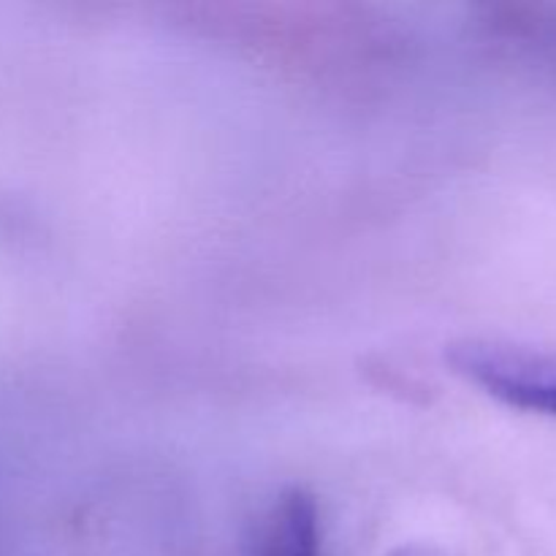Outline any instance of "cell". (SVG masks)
Returning a JSON list of instances; mask_svg holds the SVG:
<instances>
[{
    "mask_svg": "<svg viewBox=\"0 0 556 556\" xmlns=\"http://www.w3.org/2000/svg\"><path fill=\"white\" fill-rule=\"evenodd\" d=\"M456 375L516 410L556 418V353L497 340H462L448 345Z\"/></svg>",
    "mask_w": 556,
    "mask_h": 556,
    "instance_id": "1",
    "label": "cell"
},
{
    "mask_svg": "<svg viewBox=\"0 0 556 556\" xmlns=\"http://www.w3.org/2000/svg\"><path fill=\"white\" fill-rule=\"evenodd\" d=\"M318 508L302 489L280 494L255 535L253 556H318Z\"/></svg>",
    "mask_w": 556,
    "mask_h": 556,
    "instance_id": "2",
    "label": "cell"
},
{
    "mask_svg": "<svg viewBox=\"0 0 556 556\" xmlns=\"http://www.w3.org/2000/svg\"><path fill=\"white\" fill-rule=\"evenodd\" d=\"M391 556H443V554L434 552V548H427V546H410V548H402V552H396Z\"/></svg>",
    "mask_w": 556,
    "mask_h": 556,
    "instance_id": "3",
    "label": "cell"
}]
</instances>
